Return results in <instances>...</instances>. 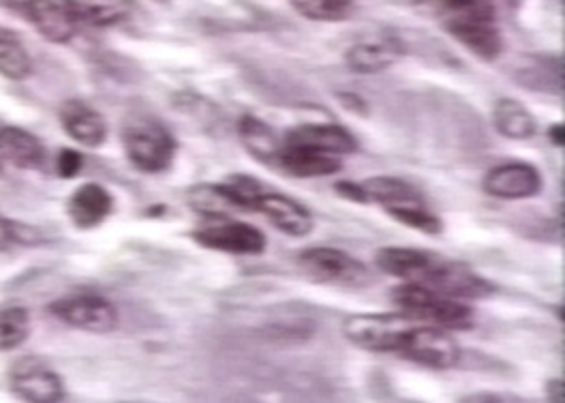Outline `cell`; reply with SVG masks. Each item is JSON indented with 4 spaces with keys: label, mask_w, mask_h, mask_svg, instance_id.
<instances>
[{
    "label": "cell",
    "mask_w": 565,
    "mask_h": 403,
    "mask_svg": "<svg viewBox=\"0 0 565 403\" xmlns=\"http://www.w3.org/2000/svg\"><path fill=\"white\" fill-rule=\"evenodd\" d=\"M298 266L307 277L323 286L362 288L371 282L364 262L334 247H309L298 257Z\"/></svg>",
    "instance_id": "52a82bcc"
},
{
    "label": "cell",
    "mask_w": 565,
    "mask_h": 403,
    "mask_svg": "<svg viewBox=\"0 0 565 403\" xmlns=\"http://www.w3.org/2000/svg\"><path fill=\"white\" fill-rule=\"evenodd\" d=\"M277 168L296 179H323L339 174L343 170V161L337 155H326L311 148L289 147L282 142Z\"/></svg>",
    "instance_id": "d6986e66"
},
{
    "label": "cell",
    "mask_w": 565,
    "mask_h": 403,
    "mask_svg": "<svg viewBox=\"0 0 565 403\" xmlns=\"http://www.w3.org/2000/svg\"><path fill=\"white\" fill-rule=\"evenodd\" d=\"M334 191H337L339 198L353 202V204H371L364 184L352 183V181H339V183L334 184Z\"/></svg>",
    "instance_id": "1f68e13d"
},
{
    "label": "cell",
    "mask_w": 565,
    "mask_h": 403,
    "mask_svg": "<svg viewBox=\"0 0 565 403\" xmlns=\"http://www.w3.org/2000/svg\"><path fill=\"white\" fill-rule=\"evenodd\" d=\"M433 254L412 247H382L375 254V264L392 277L403 282H418L423 277L424 268Z\"/></svg>",
    "instance_id": "d4e9b609"
},
{
    "label": "cell",
    "mask_w": 565,
    "mask_h": 403,
    "mask_svg": "<svg viewBox=\"0 0 565 403\" xmlns=\"http://www.w3.org/2000/svg\"><path fill=\"white\" fill-rule=\"evenodd\" d=\"M122 147L129 163L143 174L168 172L177 157V138L154 118H138L125 125Z\"/></svg>",
    "instance_id": "7a4b0ae2"
},
{
    "label": "cell",
    "mask_w": 565,
    "mask_h": 403,
    "mask_svg": "<svg viewBox=\"0 0 565 403\" xmlns=\"http://www.w3.org/2000/svg\"><path fill=\"white\" fill-rule=\"evenodd\" d=\"M193 241L204 250L232 256H262L266 252V234L245 221L209 218L193 230Z\"/></svg>",
    "instance_id": "8992f818"
},
{
    "label": "cell",
    "mask_w": 565,
    "mask_h": 403,
    "mask_svg": "<svg viewBox=\"0 0 565 403\" xmlns=\"http://www.w3.org/2000/svg\"><path fill=\"white\" fill-rule=\"evenodd\" d=\"M546 395H548L551 402H564V380H548V384H546Z\"/></svg>",
    "instance_id": "836d02e7"
},
{
    "label": "cell",
    "mask_w": 565,
    "mask_h": 403,
    "mask_svg": "<svg viewBox=\"0 0 565 403\" xmlns=\"http://www.w3.org/2000/svg\"><path fill=\"white\" fill-rule=\"evenodd\" d=\"M364 189L369 193V200L380 204L390 218L407 211V209H416L424 206L423 193L414 187V184L396 179V177H373L364 181Z\"/></svg>",
    "instance_id": "44dd1931"
},
{
    "label": "cell",
    "mask_w": 565,
    "mask_h": 403,
    "mask_svg": "<svg viewBox=\"0 0 565 403\" xmlns=\"http://www.w3.org/2000/svg\"><path fill=\"white\" fill-rule=\"evenodd\" d=\"M564 123H555V125H551V127H548V140H551L555 147L564 148Z\"/></svg>",
    "instance_id": "e575fe53"
},
{
    "label": "cell",
    "mask_w": 565,
    "mask_h": 403,
    "mask_svg": "<svg viewBox=\"0 0 565 403\" xmlns=\"http://www.w3.org/2000/svg\"><path fill=\"white\" fill-rule=\"evenodd\" d=\"M493 125L499 136L516 142L530 140L537 134L535 116L527 110L525 104L510 97L494 102Z\"/></svg>",
    "instance_id": "cb8c5ba5"
},
{
    "label": "cell",
    "mask_w": 565,
    "mask_h": 403,
    "mask_svg": "<svg viewBox=\"0 0 565 403\" xmlns=\"http://www.w3.org/2000/svg\"><path fill=\"white\" fill-rule=\"evenodd\" d=\"M50 314L71 329L111 332L118 327V309L99 294H67L50 305Z\"/></svg>",
    "instance_id": "ba28073f"
},
{
    "label": "cell",
    "mask_w": 565,
    "mask_h": 403,
    "mask_svg": "<svg viewBox=\"0 0 565 403\" xmlns=\"http://www.w3.org/2000/svg\"><path fill=\"white\" fill-rule=\"evenodd\" d=\"M7 9L26 20L41 38L52 43H67L77 31L70 9L63 0H2Z\"/></svg>",
    "instance_id": "8fae6325"
},
{
    "label": "cell",
    "mask_w": 565,
    "mask_h": 403,
    "mask_svg": "<svg viewBox=\"0 0 565 403\" xmlns=\"http://www.w3.org/2000/svg\"><path fill=\"white\" fill-rule=\"evenodd\" d=\"M289 147L311 148L326 155H353L358 150V140L352 131L337 123H302L289 129L282 138Z\"/></svg>",
    "instance_id": "5bb4252c"
},
{
    "label": "cell",
    "mask_w": 565,
    "mask_h": 403,
    "mask_svg": "<svg viewBox=\"0 0 565 403\" xmlns=\"http://www.w3.org/2000/svg\"><path fill=\"white\" fill-rule=\"evenodd\" d=\"M36 243H39V232L35 227L0 215V252H7L15 245L33 247Z\"/></svg>",
    "instance_id": "f1b7e54d"
},
{
    "label": "cell",
    "mask_w": 565,
    "mask_h": 403,
    "mask_svg": "<svg viewBox=\"0 0 565 403\" xmlns=\"http://www.w3.org/2000/svg\"><path fill=\"white\" fill-rule=\"evenodd\" d=\"M398 357L428 369H450L459 365L462 350L448 330L435 325H414L405 337L403 348L398 350Z\"/></svg>",
    "instance_id": "9c48e42d"
},
{
    "label": "cell",
    "mask_w": 565,
    "mask_h": 403,
    "mask_svg": "<svg viewBox=\"0 0 565 403\" xmlns=\"http://www.w3.org/2000/svg\"><path fill=\"white\" fill-rule=\"evenodd\" d=\"M33 74V59L24 43L11 31L0 29V75L11 82H22Z\"/></svg>",
    "instance_id": "484cf974"
},
{
    "label": "cell",
    "mask_w": 565,
    "mask_h": 403,
    "mask_svg": "<svg viewBox=\"0 0 565 403\" xmlns=\"http://www.w3.org/2000/svg\"><path fill=\"white\" fill-rule=\"evenodd\" d=\"M114 213V195L104 184L84 183L71 193L67 215L79 230H93Z\"/></svg>",
    "instance_id": "e0dca14e"
},
{
    "label": "cell",
    "mask_w": 565,
    "mask_h": 403,
    "mask_svg": "<svg viewBox=\"0 0 565 403\" xmlns=\"http://www.w3.org/2000/svg\"><path fill=\"white\" fill-rule=\"evenodd\" d=\"M403 54L405 45L398 39L377 38L353 43L345 52V63L355 74L377 75L388 72Z\"/></svg>",
    "instance_id": "2e32d148"
},
{
    "label": "cell",
    "mask_w": 565,
    "mask_h": 403,
    "mask_svg": "<svg viewBox=\"0 0 565 403\" xmlns=\"http://www.w3.org/2000/svg\"><path fill=\"white\" fill-rule=\"evenodd\" d=\"M409 2L423 7L426 11L439 15V20H444V18H448L457 11H462V9H467V7H471L480 0H409Z\"/></svg>",
    "instance_id": "f546056e"
},
{
    "label": "cell",
    "mask_w": 565,
    "mask_h": 403,
    "mask_svg": "<svg viewBox=\"0 0 565 403\" xmlns=\"http://www.w3.org/2000/svg\"><path fill=\"white\" fill-rule=\"evenodd\" d=\"M482 189L497 200H530L542 193L544 179L542 172L527 161H510L489 170Z\"/></svg>",
    "instance_id": "7c38bea8"
},
{
    "label": "cell",
    "mask_w": 565,
    "mask_h": 403,
    "mask_svg": "<svg viewBox=\"0 0 565 403\" xmlns=\"http://www.w3.org/2000/svg\"><path fill=\"white\" fill-rule=\"evenodd\" d=\"M414 327V320L398 314H355L345 320L343 332L353 346L369 352H388L398 354L405 343L407 332Z\"/></svg>",
    "instance_id": "277c9868"
},
{
    "label": "cell",
    "mask_w": 565,
    "mask_h": 403,
    "mask_svg": "<svg viewBox=\"0 0 565 403\" xmlns=\"http://www.w3.org/2000/svg\"><path fill=\"white\" fill-rule=\"evenodd\" d=\"M84 168V157L73 150V148H63L56 157V172L61 179H75Z\"/></svg>",
    "instance_id": "4dcf8cb0"
},
{
    "label": "cell",
    "mask_w": 565,
    "mask_h": 403,
    "mask_svg": "<svg viewBox=\"0 0 565 403\" xmlns=\"http://www.w3.org/2000/svg\"><path fill=\"white\" fill-rule=\"evenodd\" d=\"M61 125L71 140L88 148H99L107 138V120L104 114L95 110L82 99H70L58 110Z\"/></svg>",
    "instance_id": "9a60e30c"
},
{
    "label": "cell",
    "mask_w": 565,
    "mask_h": 403,
    "mask_svg": "<svg viewBox=\"0 0 565 403\" xmlns=\"http://www.w3.org/2000/svg\"><path fill=\"white\" fill-rule=\"evenodd\" d=\"M186 204L191 211L209 218H230L232 213H247V206L238 191L223 181V183H202L191 187L186 191Z\"/></svg>",
    "instance_id": "ac0fdd59"
},
{
    "label": "cell",
    "mask_w": 565,
    "mask_h": 403,
    "mask_svg": "<svg viewBox=\"0 0 565 403\" xmlns=\"http://www.w3.org/2000/svg\"><path fill=\"white\" fill-rule=\"evenodd\" d=\"M236 134L243 140V145L247 148L248 152L264 166L275 168L279 152H281L282 140L277 136V131L259 120L257 116L245 114L238 125H236Z\"/></svg>",
    "instance_id": "603a6c76"
},
{
    "label": "cell",
    "mask_w": 565,
    "mask_h": 403,
    "mask_svg": "<svg viewBox=\"0 0 565 403\" xmlns=\"http://www.w3.org/2000/svg\"><path fill=\"white\" fill-rule=\"evenodd\" d=\"M414 284H423L435 293L446 294L457 300H478L493 296L494 284L487 277L478 275L471 266L459 259H446L441 256H430L423 277Z\"/></svg>",
    "instance_id": "5b68a950"
},
{
    "label": "cell",
    "mask_w": 565,
    "mask_h": 403,
    "mask_svg": "<svg viewBox=\"0 0 565 403\" xmlns=\"http://www.w3.org/2000/svg\"><path fill=\"white\" fill-rule=\"evenodd\" d=\"M291 9L313 22H341L352 15L355 0H289Z\"/></svg>",
    "instance_id": "83f0119b"
},
{
    "label": "cell",
    "mask_w": 565,
    "mask_h": 403,
    "mask_svg": "<svg viewBox=\"0 0 565 403\" xmlns=\"http://www.w3.org/2000/svg\"><path fill=\"white\" fill-rule=\"evenodd\" d=\"M77 24L109 29L125 22L134 11V0H63Z\"/></svg>",
    "instance_id": "7402d4cb"
},
{
    "label": "cell",
    "mask_w": 565,
    "mask_h": 403,
    "mask_svg": "<svg viewBox=\"0 0 565 403\" xmlns=\"http://www.w3.org/2000/svg\"><path fill=\"white\" fill-rule=\"evenodd\" d=\"M31 335V314L22 305L0 307V352L20 348Z\"/></svg>",
    "instance_id": "4316f807"
},
{
    "label": "cell",
    "mask_w": 565,
    "mask_h": 403,
    "mask_svg": "<svg viewBox=\"0 0 565 403\" xmlns=\"http://www.w3.org/2000/svg\"><path fill=\"white\" fill-rule=\"evenodd\" d=\"M255 213H262L277 230L291 238H305L316 227V220L305 204L270 189H264L257 198Z\"/></svg>",
    "instance_id": "4fadbf2b"
},
{
    "label": "cell",
    "mask_w": 565,
    "mask_h": 403,
    "mask_svg": "<svg viewBox=\"0 0 565 403\" xmlns=\"http://www.w3.org/2000/svg\"><path fill=\"white\" fill-rule=\"evenodd\" d=\"M337 102L345 108V110L353 112V114H360V116H366L369 114V104L353 91H343V93H337Z\"/></svg>",
    "instance_id": "d6a6232c"
},
{
    "label": "cell",
    "mask_w": 565,
    "mask_h": 403,
    "mask_svg": "<svg viewBox=\"0 0 565 403\" xmlns=\"http://www.w3.org/2000/svg\"><path fill=\"white\" fill-rule=\"evenodd\" d=\"M9 389L29 403H58L65 400L63 378L36 357H24L9 369Z\"/></svg>",
    "instance_id": "30bf717a"
},
{
    "label": "cell",
    "mask_w": 565,
    "mask_h": 403,
    "mask_svg": "<svg viewBox=\"0 0 565 403\" xmlns=\"http://www.w3.org/2000/svg\"><path fill=\"white\" fill-rule=\"evenodd\" d=\"M392 303L412 320H423L446 330L473 329L476 311L462 300L435 293L423 284L403 282L392 288Z\"/></svg>",
    "instance_id": "6da1fadb"
},
{
    "label": "cell",
    "mask_w": 565,
    "mask_h": 403,
    "mask_svg": "<svg viewBox=\"0 0 565 403\" xmlns=\"http://www.w3.org/2000/svg\"><path fill=\"white\" fill-rule=\"evenodd\" d=\"M0 159L20 168V170H39L45 163V147L35 134L18 127H0Z\"/></svg>",
    "instance_id": "ffe728a7"
},
{
    "label": "cell",
    "mask_w": 565,
    "mask_h": 403,
    "mask_svg": "<svg viewBox=\"0 0 565 403\" xmlns=\"http://www.w3.org/2000/svg\"><path fill=\"white\" fill-rule=\"evenodd\" d=\"M441 26L450 38L457 39L465 50H469L480 61L491 63L503 52V38L499 33L493 4L489 0H480L444 18Z\"/></svg>",
    "instance_id": "3957f363"
}]
</instances>
